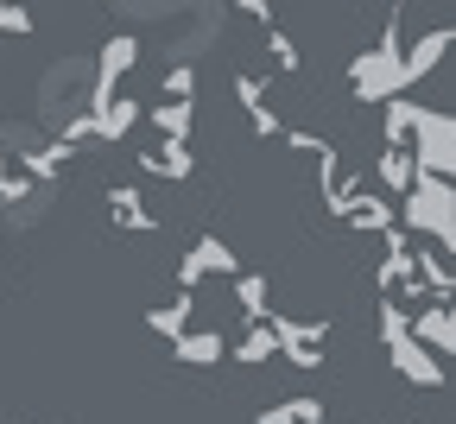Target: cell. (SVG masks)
<instances>
[{"mask_svg":"<svg viewBox=\"0 0 456 424\" xmlns=\"http://www.w3.org/2000/svg\"><path fill=\"white\" fill-rule=\"evenodd\" d=\"M380 348H387V361L399 368V380H412V387H431V393H437V387L450 380V368H444L437 355H425L412 336H393V342H380Z\"/></svg>","mask_w":456,"mask_h":424,"instance_id":"obj_7","label":"cell"},{"mask_svg":"<svg viewBox=\"0 0 456 424\" xmlns=\"http://www.w3.org/2000/svg\"><path fill=\"white\" fill-rule=\"evenodd\" d=\"M235 13H241V20H254L260 32H273V26H279V13L266 7V0H235Z\"/></svg>","mask_w":456,"mask_h":424,"instance_id":"obj_26","label":"cell"},{"mask_svg":"<svg viewBox=\"0 0 456 424\" xmlns=\"http://www.w3.org/2000/svg\"><path fill=\"white\" fill-rule=\"evenodd\" d=\"M399 57H406V13L387 7L380 38H374L362 57H349V89H355V102L387 108V102L406 95V64H399Z\"/></svg>","mask_w":456,"mask_h":424,"instance_id":"obj_1","label":"cell"},{"mask_svg":"<svg viewBox=\"0 0 456 424\" xmlns=\"http://www.w3.org/2000/svg\"><path fill=\"white\" fill-rule=\"evenodd\" d=\"M266 330H273V342H279V361L285 368H305V374H317L323 368V342H330V317H285V311H273L266 317Z\"/></svg>","mask_w":456,"mask_h":424,"instance_id":"obj_4","label":"cell"},{"mask_svg":"<svg viewBox=\"0 0 456 424\" xmlns=\"http://www.w3.org/2000/svg\"><path fill=\"white\" fill-rule=\"evenodd\" d=\"M412 134H419V171L456 191V114L444 108H412Z\"/></svg>","mask_w":456,"mask_h":424,"instance_id":"obj_3","label":"cell"},{"mask_svg":"<svg viewBox=\"0 0 456 424\" xmlns=\"http://www.w3.org/2000/svg\"><path fill=\"white\" fill-rule=\"evenodd\" d=\"M191 108H197V102H159V108H146V120H152L171 146H191V127H197Z\"/></svg>","mask_w":456,"mask_h":424,"instance_id":"obj_18","label":"cell"},{"mask_svg":"<svg viewBox=\"0 0 456 424\" xmlns=\"http://www.w3.org/2000/svg\"><path fill=\"white\" fill-rule=\"evenodd\" d=\"M399 209V228L406 234H419V248H456V191L450 184H437V177H412V191L393 203Z\"/></svg>","mask_w":456,"mask_h":424,"instance_id":"obj_2","label":"cell"},{"mask_svg":"<svg viewBox=\"0 0 456 424\" xmlns=\"http://www.w3.org/2000/svg\"><path fill=\"white\" fill-rule=\"evenodd\" d=\"M444 51H456V26H431L425 38H412V45H406V57H399V64H406V89L444 64Z\"/></svg>","mask_w":456,"mask_h":424,"instance_id":"obj_10","label":"cell"},{"mask_svg":"<svg viewBox=\"0 0 456 424\" xmlns=\"http://www.w3.org/2000/svg\"><path fill=\"white\" fill-rule=\"evenodd\" d=\"M254 424H323V399H279V405H266Z\"/></svg>","mask_w":456,"mask_h":424,"instance_id":"obj_19","label":"cell"},{"mask_svg":"<svg viewBox=\"0 0 456 424\" xmlns=\"http://www.w3.org/2000/svg\"><path fill=\"white\" fill-rule=\"evenodd\" d=\"M159 102H197V64H171L165 70V95Z\"/></svg>","mask_w":456,"mask_h":424,"instance_id":"obj_23","label":"cell"},{"mask_svg":"<svg viewBox=\"0 0 456 424\" xmlns=\"http://www.w3.org/2000/svg\"><path fill=\"white\" fill-rule=\"evenodd\" d=\"M412 342H419L425 355L450 361V355H456V305H419V311H412Z\"/></svg>","mask_w":456,"mask_h":424,"instance_id":"obj_8","label":"cell"},{"mask_svg":"<svg viewBox=\"0 0 456 424\" xmlns=\"http://www.w3.org/2000/svg\"><path fill=\"white\" fill-rule=\"evenodd\" d=\"M89 120H95V140H102V146H114V140H127L140 120H146V108H140L134 95H114V102H108V108H95Z\"/></svg>","mask_w":456,"mask_h":424,"instance_id":"obj_13","label":"cell"},{"mask_svg":"<svg viewBox=\"0 0 456 424\" xmlns=\"http://www.w3.org/2000/svg\"><path fill=\"white\" fill-rule=\"evenodd\" d=\"M374 171H380V184H387V191L406 197V191H412V177H419V159H412V146H380V152H374Z\"/></svg>","mask_w":456,"mask_h":424,"instance_id":"obj_17","label":"cell"},{"mask_svg":"<svg viewBox=\"0 0 456 424\" xmlns=\"http://www.w3.org/2000/svg\"><path fill=\"white\" fill-rule=\"evenodd\" d=\"M209 273H216V279H235V273H241L235 248H228L222 234H197V241H191V254L178 260V291H197Z\"/></svg>","mask_w":456,"mask_h":424,"instance_id":"obj_5","label":"cell"},{"mask_svg":"<svg viewBox=\"0 0 456 424\" xmlns=\"http://www.w3.org/2000/svg\"><path fill=\"white\" fill-rule=\"evenodd\" d=\"M228 355H235L241 368H266V361H279V342H273V330H266V323H254V330H248L235 348H228Z\"/></svg>","mask_w":456,"mask_h":424,"instance_id":"obj_21","label":"cell"},{"mask_svg":"<svg viewBox=\"0 0 456 424\" xmlns=\"http://www.w3.org/2000/svg\"><path fill=\"white\" fill-rule=\"evenodd\" d=\"M235 305H241V323H248V330L273 317V285H266V273H235Z\"/></svg>","mask_w":456,"mask_h":424,"instance_id":"obj_16","label":"cell"},{"mask_svg":"<svg viewBox=\"0 0 456 424\" xmlns=\"http://www.w3.org/2000/svg\"><path fill=\"white\" fill-rule=\"evenodd\" d=\"M108 216H114V228H127V234H159V228H165V222L146 209L140 184H114V191H108Z\"/></svg>","mask_w":456,"mask_h":424,"instance_id":"obj_11","label":"cell"},{"mask_svg":"<svg viewBox=\"0 0 456 424\" xmlns=\"http://www.w3.org/2000/svg\"><path fill=\"white\" fill-rule=\"evenodd\" d=\"M171 355H178L184 368H216V361L228 355V336H222V330H197V323H191L178 342H171Z\"/></svg>","mask_w":456,"mask_h":424,"instance_id":"obj_14","label":"cell"},{"mask_svg":"<svg viewBox=\"0 0 456 424\" xmlns=\"http://www.w3.org/2000/svg\"><path fill=\"white\" fill-rule=\"evenodd\" d=\"M191 317H197V291H178L171 305H152V311H146V330L165 336V342H178V336L191 330Z\"/></svg>","mask_w":456,"mask_h":424,"instance_id":"obj_15","label":"cell"},{"mask_svg":"<svg viewBox=\"0 0 456 424\" xmlns=\"http://www.w3.org/2000/svg\"><path fill=\"white\" fill-rule=\"evenodd\" d=\"M32 26H38V20H32L26 7H7V0H0V38H7V32H13V38H26Z\"/></svg>","mask_w":456,"mask_h":424,"instance_id":"obj_25","label":"cell"},{"mask_svg":"<svg viewBox=\"0 0 456 424\" xmlns=\"http://www.w3.org/2000/svg\"><path fill=\"white\" fill-rule=\"evenodd\" d=\"M342 222L362 228V234H393V228H399V209H393V197H387V191L355 184V191H349V209H342Z\"/></svg>","mask_w":456,"mask_h":424,"instance_id":"obj_9","label":"cell"},{"mask_svg":"<svg viewBox=\"0 0 456 424\" xmlns=\"http://www.w3.org/2000/svg\"><path fill=\"white\" fill-rule=\"evenodd\" d=\"M134 159H140L146 177H171V184H191V177H197V152L191 146H171V140H159L152 152H134Z\"/></svg>","mask_w":456,"mask_h":424,"instance_id":"obj_12","label":"cell"},{"mask_svg":"<svg viewBox=\"0 0 456 424\" xmlns=\"http://www.w3.org/2000/svg\"><path fill=\"white\" fill-rule=\"evenodd\" d=\"M450 260H456V248H450Z\"/></svg>","mask_w":456,"mask_h":424,"instance_id":"obj_27","label":"cell"},{"mask_svg":"<svg viewBox=\"0 0 456 424\" xmlns=\"http://www.w3.org/2000/svg\"><path fill=\"white\" fill-rule=\"evenodd\" d=\"M266 57H273V70H285V77H292V70H305V51H298V38L292 32H266Z\"/></svg>","mask_w":456,"mask_h":424,"instance_id":"obj_22","label":"cell"},{"mask_svg":"<svg viewBox=\"0 0 456 424\" xmlns=\"http://www.w3.org/2000/svg\"><path fill=\"white\" fill-rule=\"evenodd\" d=\"M412 108H419L412 95H399V102L380 108V146H406L412 140Z\"/></svg>","mask_w":456,"mask_h":424,"instance_id":"obj_20","label":"cell"},{"mask_svg":"<svg viewBox=\"0 0 456 424\" xmlns=\"http://www.w3.org/2000/svg\"><path fill=\"white\" fill-rule=\"evenodd\" d=\"M235 102H241L248 114H260V108H273V95H266V83H260L254 70H235Z\"/></svg>","mask_w":456,"mask_h":424,"instance_id":"obj_24","label":"cell"},{"mask_svg":"<svg viewBox=\"0 0 456 424\" xmlns=\"http://www.w3.org/2000/svg\"><path fill=\"white\" fill-rule=\"evenodd\" d=\"M134 64H140V38H134V32H114V38L102 45V57H95V83H89V108H83V114L108 108V102H114V83H121Z\"/></svg>","mask_w":456,"mask_h":424,"instance_id":"obj_6","label":"cell"}]
</instances>
